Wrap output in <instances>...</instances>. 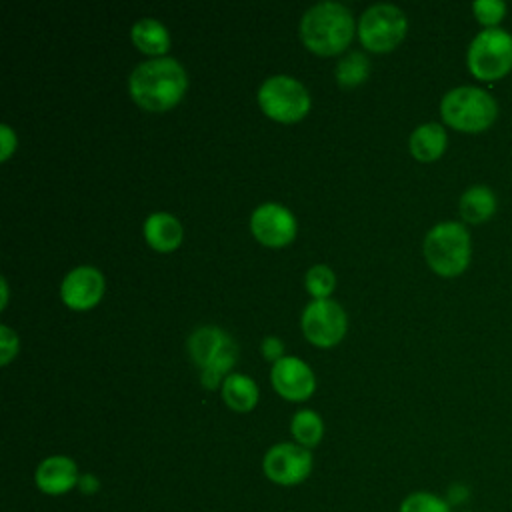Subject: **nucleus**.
Here are the masks:
<instances>
[{
	"label": "nucleus",
	"mask_w": 512,
	"mask_h": 512,
	"mask_svg": "<svg viewBox=\"0 0 512 512\" xmlns=\"http://www.w3.org/2000/svg\"><path fill=\"white\" fill-rule=\"evenodd\" d=\"M186 88V70L170 56L140 62L128 78L132 100L146 112H166L174 108L184 98Z\"/></svg>",
	"instance_id": "obj_1"
},
{
	"label": "nucleus",
	"mask_w": 512,
	"mask_h": 512,
	"mask_svg": "<svg viewBox=\"0 0 512 512\" xmlns=\"http://www.w3.org/2000/svg\"><path fill=\"white\" fill-rule=\"evenodd\" d=\"M356 32L352 12L340 2H320L304 12L298 34L302 44L318 56L344 52Z\"/></svg>",
	"instance_id": "obj_2"
},
{
	"label": "nucleus",
	"mask_w": 512,
	"mask_h": 512,
	"mask_svg": "<svg viewBox=\"0 0 512 512\" xmlns=\"http://www.w3.org/2000/svg\"><path fill=\"white\" fill-rule=\"evenodd\" d=\"M186 348L194 364L200 368V382L206 390L220 388L238 360V344L218 326L196 328L188 336Z\"/></svg>",
	"instance_id": "obj_3"
},
{
	"label": "nucleus",
	"mask_w": 512,
	"mask_h": 512,
	"mask_svg": "<svg viewBox=\"0 0 512 512\" xmlns=\"http://www.w3.org/2000/svg\"><path fill=\"white\" fill-rule=\"evenodd\" d=\"M424 260L442 278L460 276L472 258L470 232L462 222L444 220L434 224L424 236Z\"/></svg>",
	"instance_id": "obj_4"
},
{
	"label": "nucleus",
	"mask_w": 512,
	"mask_h": 512,
	"mask_svg": "<svg viewBox=\"0 0 512 512\" xmlns=\"http://www.w3.org/2000/svg\"><path fill=\"white\" fill-rule=\"evenodd\" d=\"M442 122L464 134H480L498 118V102L478 86H456L440 100Z\"/></svg>",
	"instance_id": "obj_5"
},
{
	"label": "nucleus",
	"mask_w": 512,
	"mask_h": 512,
	"mask_svg": "<svg viewBox=\"0 0 512 512\" xmlns=\"http://www.w3.org/2000/svg\"><path fill=\"white\" fill-rule=\"evenodd\" d=\"M468 72L482 82H496L512 70V34L502 28L480 30L466 50Z\"/></svg>",
	"instance_id": "obj_6"
},
{
	"label": "nucleus",
	"mask_w": 512,
	"mask_h": 512,
	"mask_svg": "<svg viewBox=\"0 0 512 512\" xmlns=\"http://www.w3.org/2000/svg\"><path fill=\"white\" fill-rule=\"evenodd\" d=\"M260 110L282 124L302 120L310 112V94L304 84L292 76L276 74L266 78L256 94Z\"/></svg>",
	"instance_id": "obj_7"
},
{
	"label": "nucleus",
	"mask_w": 512,
	"mask_h": 512,
	"mask_svg": "<svg viewBox=\"0 0 512 512\" xmlns=\"http://www.w3.org/2000/svg\"><path fill=\"white\" fill-rule=\"evenodd\" d=\"M406 14L394 4H372L358 20V38L370 52H390L406 36Z\"/></svg>",
	"instance_id": "obj_8"
},
{
	"label": "nucleus",
	"mask_w": 512,
	"mask_h": 512,
	"mask_svg": "<svg viewBox=\"0 0 512 512\" xmlns=\"http://www.w3.org/2000/svg\"><path fill=\"white\" fill-rule=\"evenodd\" d=\"M314 466L312 452L296 442H278L262 458L264 476L278 486L302 484Z\"/></svg>",
	"instance_id": "obj_9"
},
{
	"label": "nucleus",
	"mask_w": 512,
	"mask_h": 512,
	"mask_svg": "<svg viewBox=\"0 0 512 512\" xmlns=\"http://www.w3.org/2000/svg\"><path fill=\"white\" fill-rule=\"evenodd\" d=\"M300 326L308 342L320 348H330L344 338L348 318L344 308L336 300L320 298L306 304Z\"/></svg>",
	"instance_id": "obj_10"
},
{
	"label": "nucleus",
	"mask_w": 512,
	"mask_h": 512,
	"mask_svg": "<svg viewBox=\"0 0 512 512\" xmlns=\"http://www.w3.org/2000/svg\"><path fill=\"white\" fill-rule=\"evenodd\" d=\"M250 232L260 244L282 248L296 236V218L286 206L264 202L250 214Z\"/></svg>",
	"instance_id": "obj_11"
},
{
	"label": "nucleus",
	"mask_w": 512,
	"mask_h": 512,
	"mask_svg": "<svg viewBox=\"0 0 512 512\" xmlns=\"http://www.w3.org/2000/svg\"><path fill=\"white\" fill-rule=\"evenodd\" d=\"M102 294H104V276L94 266L72 268L60 284L62 302L76 312H86L94 308L102 300Z\"/></svg>",
	"instance_id": "obj_12"
},
{
	"label": "nucleus",
	"mask_w": 512,
	"mask_h": 512,
	"mask_svg": "<svg viewBox=\"0 0 512 512\" xmlns=\"http://www.w3.org/2000/svg\"><path fill=\"white\" fill-rule=\"evenodd\" d=\"M270 382L274 390L290 402H304L314 394L316 378L312 368L296 358V356H284L278 362H274L270 370Z\"/></svg>",
	"instance_id": "obj_13"
},
{
	"label": "nucleus",
	"mask_w": 512,
	"mask_h": 512,
	"mask_svg": "<svg viewBox=\"0 0 512 512\" xmlns=\"http://www.w3.org/2000/svg\"><path fill=\"white\" fill-rule=\"evenodd\" d=\"M80 476L78 464L70 456L54 454L36 466L34 484L46 496H64L78 486Z\"/></svg>",
	"instance_id": "obj_14"
},
{
	"label": "nucleus",
	"mask_w": 512,
	"mask_h": 512,
	"mask_svg": "<svg viewBox=\"0 0 512 512\" xmlns=\"http://www.w3.org/2000/svg\"><path fill=\"white\" fill-rule=\"evenodd\" d=\"M144 240L156 252H172L182 242V224L168 212H152L144 220Z\"/></svg>",
	"instance_id": "obj_15"
},
{
	"label": "nucleus",
	"mask_w": 512,
	"mask_h": 512,
	"mask_svg": "<svg viewBox=\"0 0 512 512\" xmlns=\"http://www.w3.org/2000/svg\"><path fill=\"white\" fill-rule=\"evenodd\" d=\"M448 146V134L446 128L438 122H424L416 126L408 138V148L410 154L418 162H436Z\"/></svg>",
	"instance_id": "obj_16"
},
{
	"label": "nucleus",
	"mask_w": 512,
	"mask_h": 512,
	"mask_svg": "<svg viewBox=\"0 0 512 512\" xmlns=\"http://www.w3.org/2000/svg\"><path fill=\"white\" fill-rule=\"evenodd\" d=\"M496 208H498L496 194L490 186H484V184H474L466 188L458 200L460 218L472 226L488 222L496 214Z\"/></svg>",
	"instance_id": "obj_17"
},
{
	"label": "nucleus",
	"mask_w": 512,
	"mask_h": 512,
	"mask_svg": "<svg viewBox=\"0 0 512 512\" xmlns=\"http://www.w3.org/2000/svg\"><path fill=\"white\" fill-rule=\"evenodd\" d=\"M130 40L140 52L152 58H162L172 44L168 28L154 18H140L138 22H134L130 30Z\"/></svg>",
	"instance_id": "obj_18"
},
{
	"label": "nucleus",
	"mask_w": 512,
	"mask_h": 512,
	"mask_svg": "<svg viewBox=\"0 0 512 512\" xmlns=\"http://www.w3.org/2000/svg\"><path fill=\"white\" fill-rule=\"evenodd\" d=\"M220 394L224 404L234 412H250L258 404V386L256 382L240 372H232L224 378L220 386Z\"/></svg>",
	"instance_id": "obj_19"
},
{
	"label": "nucleus",
	"mask_w": 512,
	"mask_h": 512,
	"mask_svg": "<svg viewBox=\"0 0 512 512\" xmlns=\"http://www.w3.org/2000/svg\"><path fill=\"white\" fill-rule=\"evenodd\" d=\"M290 432H292V438L296 440V444L310 450L320 444V440L324 436V422L318 412H314L310 408H302L292 416Z\"/></svg>",
	"instance_id": "obj_20"
},
{
	"label": "nucleus",
	"mask_w": 512,
	"mask_h": 512,
	"mask_svg": "<svg viewBox=\"0 0 512 512\" xmlns=\"http://www.w3.org/2000/svg\"><path fill=\"white\" fill-rule=\"evenodd\" d=\"M370 74V62L368 58L362 54V52H350L346 54L338 64H336V70H334V76H336V82L344 88H354V86H360L366 76Z\"/></svg>",
	"instance_id": "obj_21"
},
{
	"label": "nucleus",
	"mask_w": 512,
	"mask_h": 512,
	"mask_svg": "<svg viewBox=\"0 0 512 512\" xmlns=\"http://www.w3.org/2000/svg\"><path fill=\"white\" fill-rule=\"evenodd\" d=\"M398 512H452V506L446 498L428 492V490H416L410 492L402 502Z\"/></svg>",
	"instance_id": "obj_22"
},
{
	"label": "nucleus",
	"mask_w": 512,
	"mask_h": 512,
	"mask_svg": "<svg viewBox=\"0 0 512 512\" xmlns=\"http://www.w3.org/2000/svg\"><path fill=\"white\" fill-rule=\"evenodd\" d=\"M304 286L314 300L328 298L336 288V274L326 264H314L304 276Z\"/></svg>",
	"instance_id": "obj_23"
},
{
	"label": "nucleus",
	"mask_w": 512,
	"mask_h": 512,
	"mask_svg": "<svg viewBox=\"0 0 512 512\" xmlns=\"http://www.w3.org/2000/svg\"><path fill=\"white\" fill-rule=\"evenodd\" d=\"M472 12L476 22L484 26V30H490V28H500V22L504 20L508 6L502 0H476L472 4Z\"/></svg>",
	"instance_id": "obj_24"
},
{
	"label": "nucleus",
	"mask_w": 512,
	"mask_h": 512,
	"mask_svg": "<svg viewBox=\"0 0 512 512\" xmlns=\"http://www.w3.org/2000/svg\"><path fill=\"white\" fill-rule=\"evenodd\" d=\"M18 354V336L8 326H0V362L6 366Z\"/></svg>",
	"instance_id": "obj_25"
},
{
	"label": "nucleus",
	"mask_w": 512,
	"mask_h": 512,
	"mask_svg": "<svg viewBox=\"0 0 512 512\" xmlns=\"http://www.w3.org/2000/svg\"><path fill=\"white\" fill-rule=\"evenodd\" d=\"M260 348L264 358L270 362H278L280 358H284V342L278 336H266Z\"/></svg>",
	"instance_id": "obj_26"
},
{
	"label": "nucleus",
	"mask_w": 512,
	"mask_h": 512,
	"mask_svg": "<svg viewBox=\"0 0 512 512\" xmlns=\"http://www.w3.org/2000/svg\"><path fill=\"white\" fill-rule=\"evenodd\" d=\"M0 138H2L0 158H2V162H6L12 156V152L16 150V134L8 124H2L0 126Z\"/></svg>",
	"instance_id": "obj_27"
},
{
	"label": "nucleus",
	"mask_w": 512,
	"mask_h": 512,
	"mask_svg": "<svg viewBox=\"0 0 512 512\" xmlns=\"http://www.w3.org/2000/svg\"><path fill=\"white\" fill-rule=\"evenodd\" d=\"M468 488L466 486H462V484H454L452 488H450V498H446L448 500V504L450 506H454V504H462L466 498H468Z\"/></svg>",
	"instance_id": "obj_28"
},
{
	"label": "nucleus",
	"mask_w": 512,
	"mask_h": 512,
	"mask_svg": "<svg viewBox=\"0 0 512 512\" xmlns=\"http://www.w3.org/2000/svg\"><path fill=\"white\" fill-rule=\"evenodd\" d=\"M78 486H80V490H82V492L92 494V492H98L100 482H98V478H96V476H92V474H82V476H80Z\"/></svg>",
	"instance_id": "obj_29"
},
{
	"label": "nucleus",
	"mask_w": 512,
	"mask_h": 512,
	"mask_svg": "<svg viewBox=\"0 0 512 512\" xmlns=\"http://www.w3.org/2000/svg\"><path fill=\"white\" fill-rule=\"evenodd\" d=\"M2 294H4V298H2V308H6V300H8V286H6V280L2 278Z\"/></svg>",
	"instance_id": "obj_30"
},
{
	"label": "nucleus",
	"mask_w": 512,
	"mask_h": 512,
	"mask_svg": "<svg viewBox=\"0 0 512 512\" xmlns=\"http://www.w3.org/2000/svg\"><path fill=\"white\" fill-rule=\"evenodd\" d=\"M466 512H474V510H466Z\"/></svg>",
	"instance_id": "obj_31"
}]
</instances>
